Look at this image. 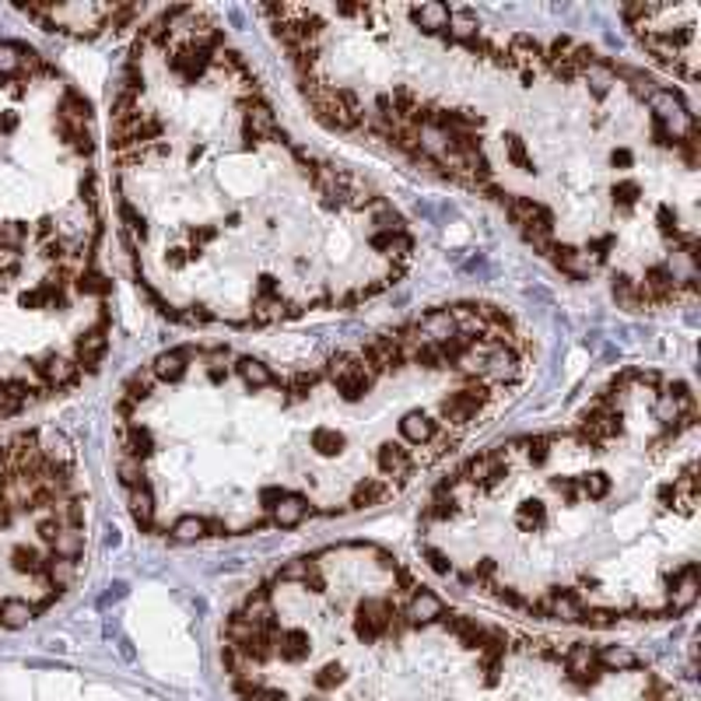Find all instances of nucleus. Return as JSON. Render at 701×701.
<instances>
[{
    "label": "nucleus",
    "mask_w": 701,
    "mask_h": 701,
    "mask_svg": "<svg viewBox=\"0 0 701 701\" xmlns=\"http://www.w3.org/2000/svg\"><path fill=\"white\" fill-rule=\"evenodd\" d=\"M95 134L85 95L25 43H0V260L91 263Z\"/></svg>",
    "instance_id": "obj_1"
},
{
    "label": "nucleus",
    "mask_w": 701,
    "mask_h": 701,
    "mask_svg": "<svg viewBox=\"0 0 701 701\" xmlns=\"http://www.w3.org/2000/svg\"><path fill=\"white\" fill-rule=\"evenodd\" d=\"M91 498L64 431L0 442V628H25L81 575Z\"/></svg>",
    "instance_id": "obj_2"
},
{
    "label": "nucleus",
    "mask_w": 701,
    "mask_h": 701,
    "mask_svg": "<svg viewBox=\"0 0 701 701\" xmlns=\"http://www.w3.org/2000/svg\"><path fill=\"white\" fill-rule=\"evenodd\" d=\"M109 351L91 263L0 260V425L81 386Z\"/></svg>",
    "instance_id": "obj_3"
},
{
    "label": "nucleus",
    "mask_w": 701,
    "mask_h": 701,
    "mask_svg": "<svg viewBox=\"0 0 701 701\" xmlns=\"http://www.w3.org/2000/svg\"><path fill=\"white\" fill-rule=\"evenodd\" d=\"M28 22H36L46 32H60V36H102L106 28H116L119 22L140 15L137 7L123 4H28L22 7Z\"/></svg>",
    "instance_id": "obj_4"
},
{
    "label": "nucleus",
    "mask_w": 701,
    "mask_h": 701,
    "mask_svg": "<svg viewBox=\"0 0 701 701\" xmlns=\"http://www.w3.org/2000/svg\"><path fill=\"white\" fill-rule=\"evenodd\" d=\"M600 663H603V670H617V674H624V670H634V666H638V656H634L632 649L613 645V649H603V653H600Z\"/></svg>",
    "instance_id": "obj_5"
}]
</instances>
